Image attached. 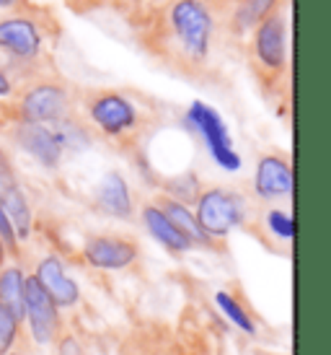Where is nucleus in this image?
Returning a JSON list of instances; mask_svg holds the SVG:
<instances>
[{"label": "nucleus", "instance_id": "1", "mask_svg": "<svg viewBox=\"0 0 331 355\" xmlns=\"http://www.w3.org/2000/svg\"><path fill=\"white\" fill-rule=\"evenodd\" d=\"M215 40V13L207 0H174L158 24V44L186 68L205 65Z\"/></svg>", "mask_w": 331, "mask_h": 355}, {"label": "nucleus", "instance_id": "2", "mask_svg": "<svg viewBox=\"0 0 331 355\" xmlns=\"http://www.w3.org/2000/svg\"><path fill=\"white\" fill-rule=\"evenodd\" d=\"M83 104L91 125L111 143L132 146L145 130V117L140 107L122 91H91Z\"/></svg>", "mask_w": 331, "mask_h": 355}, {"label": "nucleus", "instance_id": "3", "mask_svg": "<svg viewBox=\"0 0 331 355\" xmlns=\"http://www.w3.org/2000/svg\"><path fill=\"white\" fill-rule=\"evenodd\" d=\"M195 205L197 223L213 241H220L233 228L244 226L246 216H249V205H246L244 195L228 187L202 189Z\"/></svg>", "mask_w": 331, "mask_h": 355}, {"label": "nucleus", "instance_id": "4", "mask_svg": "<svg viewBox=\"0 0 331 355\" xmlns=\"http://www.w3.org/2000/svg\"><path fill=\"white\" fill-rule=\"evenodd\" d=\"M184 122L186 128L202 138V143L207 146L217 166L225 168V171H238L241 168V156L233 150L231 132L225 128L223 117L213 107H207L205 101H192V107L186 109Z\"/></svg>", "mask_w": 331, "mask_h": 355}, {"label": "nucleus", "instance_id": "5", "mask_svg": "<svg viewBox=\"0 0 331 355\" xmlns=\"http://www.w3.org/2000/svg\"><path fill=\"white\" fill-rule=\"evenodd\" d=\"M253 65L262 78L277 80L287 70V21L283 13H272L253 29Z\"/></svg>", "mask_w": 331, "mask_h": 355}, {"label": "nucleus", "instance_id": "6", "mask_svg": "<svg viewBox=\"0 0 331 355\" xmlns=\"http://www.w3.org/2000/svg\"><path fill=\"white\" fill-rule=\"evenodd\" d=\"M24 322L29 324V335L37 345H55V340L62 335V316L49 293L39 286L34 275H26V291H24Z\"/></svg>", "mask_w": 331, "mask_h": 355}, {"label": "nucleus", "instance_id": "7", "mask_svg": "<svg viewBox=\"0 0 331 355\" xmlns=\"http://www.w3.org/2000/svg\"><path fill=\"white\" fill-rule=\"evenodd\" d=\"M73 99L65 86L60 83H34L31 89L24 91L19 101V119L21 122H34V125H52L57 119L68 117Z\"/></svg>", "mask_w": 331, "mask_h": 355}, {"label": "nucleus", "instance_id": "8", "mask_svg": "<svg viewBox=\"0 0 331 355\" xmlns=\"http://www.w3.org/2000/svg\"><path fill=\"white\" fill-rule=\"evenodd\" d=\"M140 247L135 239L98 234L83 244V259L96 270H125L137 259Z\"/></svg>", "mask_w": 331, "mask_h": 355}, {"label": "nucleus", "instance_id": "9", "mask_svg": "<svg viewBox=\"0 0 331 355\" xmlns=\"http://www.w3.org/2000/svg\"><path fill=\"white\" fill-rule=\"evenodd\" d=\"M10 138L19 146L24 153H29L39 166L44 168H57L62 161V148H60L57 138L49 125H34V122H21L16 119V125L10 130Z\"/></svg>", "mask_w": 331, "mask_h": 355}, {"label": "nucleus", "instance_id": "10", "mask_svg": "<svg viewBox=\"0 0 331 355\" xmlns=\"http://www.w3.org/2000/svg\"><path fill=\"white\" fill-rule=\"evenodd\" d=\"M0 50L10 60L19 62H34L42 52V34L37 24L24 16L0 21Z\"/></svg>", "mask_w": 331, "mask_h": 355}, {"label": "nucleus", "instance_id": "11", "mask_svg": "<svg viewBox=\"0 0 331 355\" xmlns=\"http://www.w3.org/2000/svg\"><path fill=\"white\" fill-rule=\"evenodd\" d=\"M253 192L264 202L283 200L292 195V166L283 156H262L253 171Z\"/></svg>", "mask_w": 331, "mask_h": 355}, {"label": "nucleus", "instance_id": "12", "mask_svg": "<svg viewBox=\"0 0 331 355\" xmlns=\"http://www.w3.org/2000/svg\"><path fill=\"white\" fill-rule=\"evenodd\" d=\"M34 277L39 280V286L49 293L60 311L62 309H73L80 301V288L78 283L68 275V270L62 265V259L55 254L39 259V265L34 270Z\"/></svg>", "mask_w": 331, "mask_h": 355}, {"label": "nucleus", "instance_id": "13", "mask_svg": "<svg viewBox=\"0 0 331 355\" xmlns=\"http://www.w3.org/2000/svg\"><path fill=\"white\" fill-rule=\"evenodd\" d=\"M96 205L111 218H119V220H127L132 218V195H129V187H127L125 177L119 171H109L104 174V179L98 182L96 189Z\"/></svg>", "mask_w": 331, "mask_h": 355}, {"label": "nucleus", "instance_id": "14", "mask_svg": "<svg viewBox=\"0 0 331 355\" xmlns=\"http://www.w3.org/2000/svg\"><path fill=\"white\" fill-rule=\"evenodd\" d=\"M143 223H145L147 234L156 239L161 247H166L168 252H174V254H184V252H189V249L195 247V244L166 218V213L156 202H147V205L143 207Z\"/></svg>", "mask_w": 331, "mask_h": 355}, {"label": "nucleus", "instance_id": "15", "mask_svg": "<svg viewBox=\"0 0 331 355\" xmlns=\"http://www.w3.org/2000/svg\"><path fill=\"white\" fill-rule=\"evenodd\" d=\"M156 205L161 207L166 213V218L174 223L181 234H184L195 247H210L213 249L215 247V241L210 236H207L205 231L199 228V223H197V218H195V213L189 210V205H184V202H176V200H171V198H166V195H161V198L156 200Z\"/></svg>", "mask_w": 331, "mask_h": 355}, {"label": "nucleus", "instance_id": "16", "mask_svg": "<svg viewBox=\"0 0 331 355\" xmlns=\"http://www.w3.org/2000/svg\"><path fill=\"white\" fill-rule=\"evenodd\" d=\"M24 291H26V272L19 265L0 267V304L8 309L19 322H24Z\"/></svg>", "mask_w": 331, "mask_h": 355}, {"label": "nucleus", "instance_id": "17", "mask_svg": "<svg viewBox=\"0 0 331 355\" xmlns=\"http://www.w3.org/2000/svg\"><path fill=\"white\" fill-rule=\"evenodd\" d=\"M0 200H3V207L8 213V220L13 231H16V239H29L31 236V207L26 195L21 192L19 182L10 184V187L0 189Z\"/></svg>", "mask_w": 331, "mask_h": 355}, {"label": "nucleus", "instance_id": "18", "mask_svg": "<svg viewBox=\"0 0 331 355\" xmlns=\"http://www.w3.org/2000/svg\"><path fill=\"white\" fill-rule=\"evenodd\" d=\"M277 6H280V0H235L231 26L241 34L253 31L264 19L277 13Z\"/></svg>", "mask_w": 331, "mask_h": 355}, {"label": "nucleus", "instance_id": "19", "mask_svg": "<svg viewBox=\"0 0 331 355\" xmlns=\"http://www.w3.org/2000/svg\"><path fill=\"white\" fill-rule=\"evenodd\" d=\"M49 128L55 132V138H57L62 153H65V150H83L91 146V132H88V128L83 122H78L75 117H70V114L57 119V122H52Z\"/></svg>", "mask_w": 331, "mask_h": 355}, {"label": "nucleus", "instance_id": "20", "mask_svg": "<svg viewBox=\"0 0 331 355\" xmlns=\"http://www.w3.org/2000/svg\"><path fill=\"white\" fill-rule=\"evenodd\" d=\"M163 189L166 198L176 200V202H184V205H192V202H197L199 192H202V182H199L195 171H181L176 177H166Z\"/></svg>", "mask_w": 331, "mask_h": 355}, {"label": "nucleus", "instance_id": "21", "mask_svg": "<svg viewBox=\"0 0 331 355\" xmlns=\"http://www.w3.org/2000/svg\"><path fill=\"white\" fill-rule=\"evenodd\" d=\"M215 304H217V309H220V311H223L241 332H246V335H256L253 319L249 316V311H246L244 306L235 301V296L231 293V291H217V293H215Z\"/></svg>", "mask_w": 331, "mask_h": 355}, {"label": "nucleus", "instance_id": "22", "mask_svg": "<svg viewBox=\"0 0 331 355\" xmlns=\"http://www.w3.org/2000/svg\"><path fill=\"white\" fill-rule=\"evenodd\" d=\"M21 324L24 322H19L6 306L0 304V355H8L16 347L21 335Z\"/></svg>", "mask_w": 331, "mask_h": 355}, {"label": "nucleus", "instance_id": "23", "mask_svg": "<svg viewBox=\"0 0 331 355\" xmlns=\"http://www.w3.org/2000/svg\"><path fill=\"white\" fill-rule=\"evenodd\" d=\"M264 220H267V228H269L277 239H283V241H292V236H295V223H292V216H287V213L280 210V207H272Z\"/></svg>", "mask_w": 331, "mask_h": 355}, {"label": "nucleus", "instance_id": "24", "mask_svg": "<svg viewBox=\"0 0 331 355\" xmlns=\"http://www.w3.org/2000/svg\"><path fill=\"white\" fill-rule=\"evenodd\" d=\"M0 241H3V247H6V252H8L10 257H21L19 239H16V231L10 226L8 213H6V207H3V200H0Z\"/></svg>", "mask_w": 331, "mask_h": 355}, {"label": "nucleus", "instance_id": "25", "mask_svg": "<svg viewBox=\"0 0 331 355\" xmlns=\"http://www.w3.org/2000/svg\"><path fill=\"white\" fill-rule=\"evenodd\" d=\"M55 343H57V355H83V345L75 335H60Z\"/></svg>", "mask_w": 331, "mask_h": 355}, {"label": "nucleus", "instance_id": "26", "mask_svg": "<svg viewBox=\"0 0 331 355\" xmlns=\"http://www.w3.org/2000/svg\"><path fill=\"white\" fill-rule=\"evenodd\" d=\"M16 184V171H13V164H10L8 153L0 148V189Z\"/></svg>", "mask_w": 331, "mask_h": 355}, {"label": "nucleus", "instance_id": "27", "mask_svg": "<svg viewBox=\"0 0 331 355\" xmlns=\"http://www.w3.org/2000/svg\"><path fill=\"white\" fill-rule=\"evenodd\" d=\"M10 91H13V86H10V78L0 70V96H8Z\"/></svg>", "mask_w": 331, "mask_h": 355}, {"label": "nucleus", "instance_id": "28", "mask_svg": "<svg viewBox=\"0 0 331 355\" xmlns=\"http://www.w3.org/2000/svg\"><path fill=\"white\" fill-rule=\"evenodd\" d=\"M6 257H8V252H6V247H3V241H0V267L6 265Z\"/></svg>", "mask_w": 331, "mask_h": 355}, {"label": "nucleus", "instance_id": "29", "mask_svg": "<svg viewBox=\"0 0 331 355\" xmlns=\"http://www.w3.org/2000/svg\"><path fill=\"white\" fill-rule=\"evenodd\" d=\"M19 0H0V8H10V6H16Z\"/></svg>", "mask_w": 331, "mask_h": 355}, {"label": "nucleus", "instance_id": "30", "mask_svg": "<svg viewBox=\"0 0 331 355\" xmlns=\"http://www.w3.org/2000/svg\"><path fill=\"white\" fill-rule=\"evenodd\" d=\"M8 355H29V353H26V350H10Z\"/></svg>", "mask_w": 331, "mask_h": 355}]
</instances>
